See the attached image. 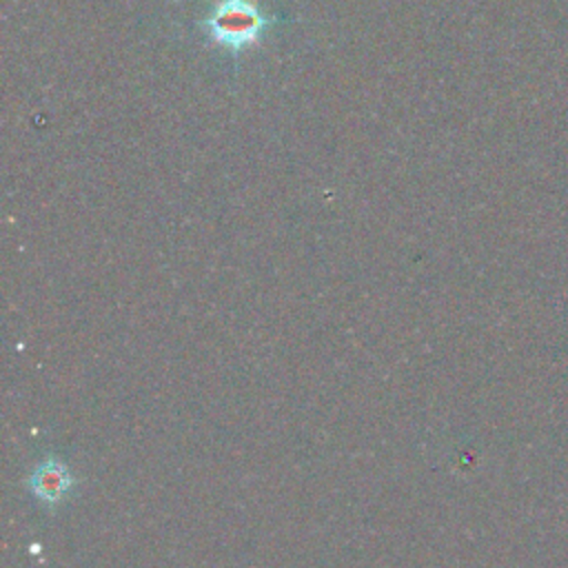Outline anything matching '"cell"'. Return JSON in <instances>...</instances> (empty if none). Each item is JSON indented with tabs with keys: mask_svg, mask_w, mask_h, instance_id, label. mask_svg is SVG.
<instances>
[{
	"mask_svg": "<svg viewBox=\"0 0 568 568\" xmlns=\"http://www.w3.org/2000/svg\"><path fill=\"white\" fill-rule=\"evenodd\" d=\"M200 24L211 44L237 55L255 49L275 20L262 11L257 0H215Z\"/></svg>",
	"mask_w": 568,
	"mask_h": 568,
	"instance_id": "cell-1",
	"label": "cell"
},
{
	"mask_svg": "<svg viewBox=\"0 0 568 568\" xmlns=\"http://www.w3.org/2000/svg\"><path fill=\"white\" fill-rule=\"evenodd\" d=\"M75 484L78 479L73 477L71 468L58 455H47L42 462H38L27 479L33 499L47 508L60 506L73 493Z\"/></svg>",
	"mask_w": 568,
	"mask_h": 568,
	"instance_id": "cell-2",
	"label": "cell"
}]
</instances>
